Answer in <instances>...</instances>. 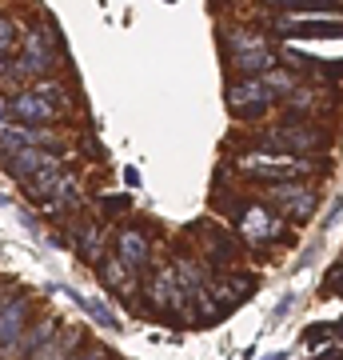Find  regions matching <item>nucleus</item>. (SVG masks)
I'll return each mask as SVG.
<instances>
[{
	"mask_svg": "<svg viewBox=\"0 0 343 360\" xmlns=\"http://www.w3.org/2000/svg\"><path fill=\"white\" fill-rule=\"evenodd\" d=\"M260 200H264L276 217L292 220V224L311 220L316 217V205H319L316 188H307L304 180H276V184H264V188H260Z\"/></svg>",
	"mask_w": 343,
	"mask_h": 360,
	"instance_id": "f257e3e1",
	"label": "nucleus"
},
{
	"mask_svg": "<svg viewBox=\"0 0 343 360\" xmlns=\"http://www.w3.org/2000/svg\"><path fill=\"white\" fill-rule=\"evenodd\" d=\"M236 236H240L243 248H264V245H276L280 236H292V229H288V220L276 217L267 205L243 200V208L236 212Z\"/></svg>",
	"mask_w": 343,
	"mask_h": 360,
	"instance_id": "f03ea898",
	"label": "nucleus"
},
{
	"mask_svg": "<svg viewBox=\"0 0 343 360\" xmlns=\"http://www.w3.org/2000/svg\"><path fill=\"white\" fill-rule=\"evenodd\" d=\"M36 321V300L8 284V292L0 296V360H13V348L28 324Z\"/></svg>",
	"mask_w": 343,
	"mask_h": 360,
	"instance_id": "7ed1b4c3",
	"label": "nucleus"
},
{
	"mask_svg": "<svg viewBox=\"0 0 343 360\" xmlns=\"http://www.w3.org/2000/svg\"><path fill=\"white\" fill-rule=\"evenodd\" d=\"M144 304H152L160 312H176L180 324H188V292L180 288L176 272L168 269H148V281H144Z\"/></svg>",
	"mask_w": 343,
	"mask_h": 360,
	"instance_id": "20e7f679",
	"label": "nucleus"
},
{
	"mask_svg": "<svg viewBox=\"0 0 343 360\" xmlns=\"http://www.w3.org/2000/svg\"><path fill=\"white\" fill-rule=\"evenodd\" d=\"M276 104L271 89L264 84V77H243L236 84H228V108L236 120H255L260 112H267Z\"/></svg>",
	"mask_w": 343,
	"mask_h": 360,
	"instance_id": "39448f33",
	"label": "nucleus"
},
{
	"mask_svg": "<svg viewBox=\"0 0 343 360\" xmlns=\"http://www.w3.org/2000/svg\"><path fill=\"white\" fill-rule=\"evenodd\" d=\"M112 245H116L112 257L120 260V264H128V269L136 272V276H144V272H148V269L156 264V248H152V240H148V232L136 229V224H124V229H116Z\"/></svg>",
	"mask_w": 343,
	"mask_h": 360,
	"instance_id": "423d86ee",
	"label": "nucleus"
},
{
	"mask_svg": "<svg viewBox=\"0 0 343 360\" xmlns=\"http://www.w3.org/2000/svg\"><path fill=\"white\" fill-rule=\"evenodd\" d=\"M96 276H100L104 288H108L116 300H124V304H128V300H136V296H140V288H144V276H136L128 264H120L112 252L96 264Z\"/></svg>",
	"mask_w": 343,
	"mask_h": 360,
	"instance_id": "0eeeda50",
	"label": "nucleus"
},
{
	"mask_svg": "<svg viewBox=\"0 0 343 360\" xmlns=\"http://www.w3.org/2000/svg\"><path fill=\"white\" fill-rule=\"evenodd\" d=\"M92 336L80 328V324H60V333L52 336L48 345L40 348V352H32L28 360H72L80 352V348L88 345Z\"/></svg>",
	"mask_w": 343,
	"mask_h": 360,
	"instance_id": "6e6552de",
	"label": "nucleus"
},
{
	"mask_svg": "<svg viewBox=\"0 0 343 360\" xmlns=\"http://www.w3.org/2000/svg\"><path fill=\"white\" fill-rule=\"evenodd\" d=\"M20 44V25L8 13H0V52H13Z\"/></svg>",
	"mask_w": 343,
	"mask_h": 360,
	"instance_id": "1a4fd4ad",
	"label": "nucleus"
},
{
	"mask_svg": "<svg viewBox=\"0 0 343 360\" xmlns=\"http://www.w3.org/2000/svg\"><path fill=\"white\" fill-rule=\"evenodd\" d=\"M72 360H116V356H112V348H108V345H100V340H88V345L80 348Z\"/></svg>",
	"mask_w": 343,
	"mask_h": 360,
	"instance_id": "9d476101",
	"label": "nucleus"
},
{
	"mask_svg": "<svg viewBox=\"0 0 343 360\" xmlns=\"http://www.w3.org/2000/svg\"><path fill=\"white\" fill-rule=\"evenodd\" d=\"M328 276H331V281H328V292H339V296H343V269L335 264V269H331Z\"/></svg>",
	"mask_w": 343,
	"mask_h": 360,
	"instance_id": "9b49d317",
	"label": "nucleus"
},
{
	"mask_svg": "<svg viewBox=\"0 0 343 360\" xmlns=\"http://www.w3.org/2000/svg\"><path fill=\"white\" fill-rule=\"evenodd\" d=\"M4 292H8V281H4V284H0V296H4Z\"/></svg>",
	"mask_w": 343,
	"mask_h": 360,
	"instance_id": "f8f14e48",
	"label": "nucleus"
}]
</instances>
